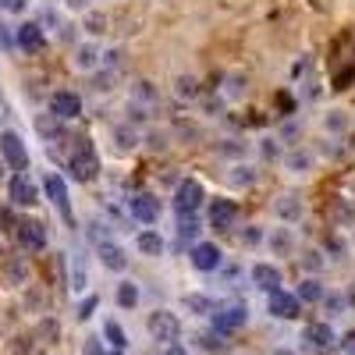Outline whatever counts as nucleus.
Segmentation results:
<instances>
[{"instance_id": "4", "label": "nucleus", "mask_w": 355, "mask_h": 355, "mask_svg": "<svg viewBox=\"0 0 355 355\" xmlns=\"http://www.w3.org/2000/svg\"><path fill=\"white\" fill-rule=\"evenodd\" d=\"M146 331H150V338L160 341V345H174L178 338H182V320H178V313H171V309H157V313H150V320H146Z\"/></svg>"}, {"instance_id": "9", "label": "nucleus", "mask_w": 355, "mask_h": 355, "mask_svg": "<svg viewBox=\"0 0 355 355\" xmlns=\"http://www.w3.org/2000/svg\"><path fill=\"white\" fill-rule=\"evenodd\" d=\"M189 263L199 274H217L224 266V252L217 242H196V245H189Z\"/></svg>"}, {"instance_id": "46", "label": "nucleus", "mask_w": 355, "mask_h": 355, "mask_svg": "<svg viewBox=\"0 0 355 355\" xmlns=\"http://www.w3.org/2000/svg\"><path fill=\"white\" fill-rule=\"evenodd\" d=\"M96 306H100V299H96V295H85V299L78 302V309H75V313H78V320H89V316L96 313Z\"/></svg>"}, {"instance_id": "32", "label": "nucleus", "mask_w": 355, "mask_h": 355, "mask_svg": "<svg viewBox=\"0 0 355 355\" xmlns=\"http://www.w3.org/2000/svg\"><path fill=\"white\" fill-rule=\"evenodd\" d=\"M174 96L178 100H199V78L196 75H178L174 78Z\"/></svg>"}, {"instance_id": "44", "label": "nucleus", "mask_w": 355, "mask_h": 355, "mask_svg": "<svg viewBox=\"0 0 355 355\" xmlns=\"http://www.w3.org/2000/svg\"><path fill=\"white\" fill-rule=\"evenodd\" d=\"M121 64H125V50H121V46H110V50H103V64H100V68L117 71Z\"/></svg>"}, {"instance_id": "10", "label": "nucleus", "mask_w": 355, "mask_h": 355, "mask_svg": "<svg viewBox=\"0 0 355 355\" xmlns=\"http://www.w3.org/2000/svg\"><path fill=\"white\" fill-rule=\"evenodd\" d=\"M100 64H103V46L96 40H82L71 46V68L75 71L93 75V71H100Z\"/></svg>"}, {"instance_id": "53", "label": "nucleus", "mask_w": 355, "mask_h": 355, "mask_svg": "<svg viewBox=\"0 0 355 355\" xmlns=\"http://www.w3.org/2000/svg\"><path fill=\"white\" fill-rule=\"evenodd\" d=\"M40 25H43V28H46V25H50V28H61L64 21H61V15H57V11H43V15H40Z\"/></svg>"}, {"instance_id": "2", "label": "nucleus", "mask_w": 355, "mask_h": 355, "mask_svg": "<svg viewBox=\"0 0 355 355\" xmlns=\"http://www.w3.org/2000/svg\"><path fill=\"white\" fill-rule=\"evenodd\" d=\"M171 206H174L178 217H196L202 206H206V189H202L199 178H182V182L174 185Z\"/></svg>"}, {"instance_id": "51", "label": "nucleus", "mask_w": 355, "mask_h": 355, "mask_svg": "<svg viewBox=\"0 0 355 355\" xmlns=\"http://www.w3.org/2000/svg\"><path fill=\"white\" fill-rule=\"evenodd\" d=\"M64 8H68L71 15H85L89 8H93V0H64Z\"/></svg>"}, {"instance_id": "49", "label": "nucleus", "mask_w": 355, "mask_h": 355, "mask_svg": "<svg viewBox=\"0 0 355 355\" xmlns=\"http://www.w3.org/2000/svg\"><path fill=\"white\" fill-rule=\"evenodd\" d=\"M0 11H8V15H25V11H28V0H0Z\"/></svg>"}, {"instance_id": "33", "label": "nucleus", "mask_w": 355, "mask_h": 355, "mask_svg": "<svg viewBox=\"0 0 355 355\" xmlns=\"http://www.w3.org/2000/svg\"><path fill=\"white\" fill-rule=\"evenodd\" d=\"M295 295H299V302H323V295H327V291H323V284L309 274V277H302V284H299Z\"/></svg>"}, {"instance_id": "26", "label": "nucleus", "mask_w": 355, "mask_h": 355, "mask_svg": "<svg viewBox=\"0 0 355 355\" xmlns=\"http://www.w3.org/2000/svg\"><path fill=\"white\" fill-rule=\"evenodd\" d=\"M36 132H40L46 142H61V139H64V121H57L50 110H46V114H36Z\"/></svg>"}, {"instance_id": "23", "label": "nucleus", "mask_w": 355, "mask_h": 355, "mask_svg": "<svg viewBox=\"0 0 355 355\" xmlns=\"http://www.w3.org/2000/svg\"><path fill=\"white\" fill-rule=\"evenodd\" d=\"M220 93H224V100H231V103L245 100V93H249V75H245V71H227Z\"/></svg>"}, {"instance_id": "16", "label": "nucleus", "mask_w": 355, "mask_h": 355, "mask_svg": "<svg viewBox=\"0 0 355 355\" xmlns=\"http://www.w3.org/2000/svg\"><path fill=\"white\" fill-rule=\"evenodd\" d=\"M96 259L103 263V270H110V274H125L128 270V252H125V245H117L114 239L96 242Z\"/></svg>"}, {"instance_id": "38", "label": "nucleus", "mask_w": 355, "mask_h": 355, "mask_svg": "<svg viewBox=\"0 0 355 355\" xmlns=\"http://www.w3.org/2000/svg\"><path fill=\"white\" fill-rule=\"evenodd\" d=\"M128 125L142 132L146 125H150V107H146V103H135V100H128Z\"/></svg>"}, {"instance_id": "7", "label": "nucleus", "mask_w": 355, "mask_h": 355, "mask_svg": "<svg viewBox=\"0 0 355 355\" xmlns=\"http://www.w3.org/2000/svg\"><path fill=\"white\" fill-rule=\"evenodd\" d=\"M206 220H210L214 231H231L234 220H239V202L217 196V199H206Z\"/></svg>"}, {"instance_id": "50", "label": "nucleus", "mask_w": 355, "mask_h": 355, "mask_svg": "<svg viewBox=\"0 0 355 355\" xmlns=\"http://www.w3.org/2000/svg\"><path fill=\"white\" fill-rule=\"evenodd\" d=\"M242 242H245V245H259V242H263V231H259L256 224H249L245 234H242Z\"/></svg>"}, {"instance_id": "37", "label": "nucleus", "mask_w": 355, "mask_h": 355, "mask_svg": "<svg viewBox=\"0 0 355 355\" xmlns=\"http://www.w3.org/2000/svg\"><path fill=\"white\" fill-rule=\"evenodd\" d=\"M103 334H107V341L117 348V352H125L128 348V338H125V327H121V323H117V320H107L103 323Z\"/></svg>"}, {"instance_id": "28", "label": "nucleus", "mask_w": 355, "mask_h": 355, "mask_svg": "<svg viewBox=\"0 0 355 355\" xmlns=\"http://www.w3.org/2000/svg\"><path fill=\"white\" fill-rule=\"evenodd\" d=\"M139 142H142V132H139V128H132L128 121L114 128V146H117L121 153H132V150H139Z\"/></svg>"}, {"instance_id": "20", "label": "nucleus", "mask_w": 355, "mask_h": 355, "mask_svg": "<svg viewBox=\"0 0 355 355\" xmlns=\"http://www.w3.org/2000/svg\"><path fill=\"white\" fill-rule=\"evenodd\" d=\"M302 341H309L316 352H327V348L338 345V334H334L331 323H306V327H302Z\"/></svg>"}, {"instance_id": "24", "label": "nucleus", "mask_w": 355, "mask_h": 355, "mask_svg": "<svg viewBox=\"0 0 355 355\" xmlns=\"http://www.w3.org/2000/svg\"><path fill=\"white\" fill-rule=\"evenodd\" d=\"M78 18H82V25H78V28H82V33H85L89 40L103 36V33H107V25H110V18H107L100 8H89V11H85V15H78Z\"/></svg>"}, {"instance_id": "31", "label": "nucleus", "mask_w": 355, "mask_h": 355, "mask_svg": "<svg viewBox=\"0 0 355 355\" xmlns=\"http://www.w3.org/2000/svg\"><path fill=\"white\" fill-rule=\"evenodd\" d=\"M245 153H249V142H242V139H220V142H217V157L245 160Z\"/></svg>"}, {"instance_id": "15", "label": "nucleus", "mask_w": 355, "mask_h": 355, "mask_svg": "<svg viewBox=\"0 0 355 355\" xmlns=\"http://www.w3.org/2000/svg\"><path fill=\"white\" fill-rule=\"evenodd\" d=\"M15 46H18L21 53H40V50L46 46V28H43L40 21H21V25L15 28Z\"/></svg>"}, {"instance_id": "13", "label": "nucleus", "mask_w": 355, "mask_h": 355, "mask_svg": "<svg viewBox=\"0 0 355 355\" xmlns=\"http://www.w3.org/2000/svg\"><path fill=\"white\" fill-rule=\"evenodd\" d=\"M249 323V306H242V302H234V306H224V309H217L214 313V334H234V331H242Z\"/></svg>"}, {"instance_id": "1", "label": "nucleus", "mask_w": 355, "mask_h": 355, "mask_svg": "<svg viewBox=\"0 0 355 355\" xmlns=\"http://www.w3.org/2000/svg\"><path fill=\"white\" fill-rule=\"evenodd\" d=\"M68 174H71V182H78V185H93L100 178V153H96V146L89 139H78V146L71 150Z\"/></svg>"}, {"instance_id": "58", "label": "nucleus", "mask_w": 355, "mask_h": 355, "mask_svg": "<svg viewBox=\"0 0 355 355\" xmlns=\"http://www.w3.org/2000/svg\"><path fill=\"white\" fill-rule=\"evenodd\" d=\"M103 355H121V352H103Z\"/></svg>"}, {"instance_id": "19", "label": "nucleus", "mask_w": 355, "mask_h": 355, "mask_svg": "<svg viewBox=\"0 0 355 355\" xmlns=\"http://www.w3.org/2000/svg\"><path fill=\"white\" fill-rule=\"evenodd\" d=\"M135 249H139V256H146V259H160L164 249H167V242H164V234H160L157 227H142V231L135 234Z\"/></svg>"}, {"instance_id": "8", "label": "nucleus", "mask_w": 355, "mask_h": 355, "mask_svg": "<svg viewBox=\"0 0 355 355\" xmlns=\"http://www.w3.org/2000/svg\"><path fill=\"white\" fill-rule=\"evenodd\" d=\"M15 234H18V245L28 249V252H43L50 245V234H46V224L36 220V217H25L15 224Z\"/></svg>"}, {"instance_id": "57", "label": "nucleus", "mask_w": 355, "mask_h": 355, "mask_svg": "<svg viewBox=\"0 0 355 355\" xmlns=\"http://www.w3.org/2000/svg\"><path fill=\"white\" fill-rule=\"evenodd\" d=\"M4 171H8V164H4V160H0V182H4Z\"/></svg>"}, {"instance_id": "6", "label": "nucleus", "mask_w": 355, "mask_h": 355, "mask_svg": "<svg viewBox=\"0 0 355 355\" xmlns=\"http://www.w3.org/2000/svg\"><path fill=\"white\" fill-rule=\"evenodd\" d=\"M46 110L57 117V121L68 125V121H75V117H82V96L75 93V89H53Z\"/></svg>"}, {"instance_id": "30", "label": "nucleus", "mask_w": 355, "mask_h": 355, "mask_svg": "<svg viewBox=\"0 0 355 355\" xmlns=\"http://www.w3.org/2000/svg\"><path fill=\"white\" fill-rule=\"evenodd\" d=\"M256 150H259V157H263L266 164H274V160L284 157V142H281L277 135H263V139L256 142Z\"/></svg>"}, {"instance_id": "56", "label": "nucleus", "mask_w": 355, "mask_h": 355, "mask_svg": "<svg viewBox=\"0 0 355 355\" xmlns=\"http://www.w3.org/2000/svg\"><path fill=\"white\" fill-rule=\"evenodd\" d=\"M11 281H25V266L21 263H11Z\"/></svg>"}, {"instance_id": "27", "label": "nucleus", "mask_w": 355, "mask_h": 355, "mask_svg": "<svg viewBox=\"0 0 355 355\" xmlns=\"http://www.w3.org/2000/svg\"><path fill=\"white\" fill-rule=\"evenodd\" d=\"M320 125H323V132H327V135H338V139H341V135L348 132L352 121H348V114H345L341 107H331L327 114L320 117Z\"/></svg>"}, {"instance_id": "43", "label": "nucleus", "mask_w": 355, "mask_h": 355, "mask_svg": "<svg viewBox=\"0 0 355 355\" xmlns=\"http://www.w3.org/2000/svg\"><path fill=\"white\" fill-rule=\"evenodd\" d=\"M323 306H327L331 316H341V313L348 309V299H345L341 291H331V295H323Z\"/></svg>"}, {"instance_id": "34", "label": "nucleus", "mask_w": 355, "mask_h": 355, "mask_svg": "<svg viewBox=\"0 0 355 355\" xmlns=\"http://www.w3.org/2000/svg\"><path fill=\"white\" fill-rule=\"evenodd\" d=\"M114 299H117V306H121V309H135L139 306V284L135 281H121V284H117V291H114Z\"/></svg>"}, {"instance_id": "29", "label": "nucleus", "mask_w": 355, "mask_h": 355, "mask_svg": "<svg viewBox=\"0 0 355 355\" xmlns=\"http://www.w3.org/2000/svg\"><path fill=\"white\" fill-rule=\"evenodd\" d=\"M185 309H189L192 316H214V313H217V306H214L210 295H199V291L185 295Z\"/></svg>"}, {"instance_id": "25", "label": "nucleus", "mask_w": 355, "mask_h": 355, "mask_svg": "<svg viewBox=\"0 0 355 355\" xmlns=\"http://www.w3.org/2000/svg\"><path fill=\"white\" fill-rule=\"evenodd\" d=\"M256 167L252 164H245V160H234L231 164V171H227V182L234 185V189H252L256 185Z\"/></svg>"}, {"instance_id": "41", "label": "nucleus", "mask_w": 355, "mask_h": 355, "mask_svg": "<svg viewBox=\"0 0 355 355\" xmlns=\"http://www.w3.org/2000/svg\"><path fill=\"white\" fill-rule=\"evenodd\" d=\"M323 252H327L331 259H345V252H348V245H345V239L338 231H331L327 239H323Z\"/></svg>"}, {"instance_id": "35", "label": "nucleus", "mask_w": 355, "mask_h": 355, "mask_svg": "<svg viewBox=\"0 0 355 355\" xmlns=\"http://www.w3.org/2000/svg\"><path fill=\"white\" fill-rule=\"evenodd\" d=\"M281 142H288V146H299V139H302V121H299V117H288V121L274 132Z\"/></svg>"}, {"instance_id": "40", "label": "nucleus", "mask_w": 355, "mask_h": 355, "mask_svg": "<svg viewBox=\"0 0 355 355\" xmlns=\"http://www.w3.org/2000/svg\"><path fill=\"white\" fill-rule=\"evenodd\" d=\"M178 239L182 242H199V220L196 217H178Z\"/></svg>"}, {"instance_id": "42", "label": "nucleus", "mask_w": 355, "mask_h": 355, "mask_svg": "<svg viewBox=\"0 0 355 355\" xmlns=\"http://www.w3.org/2000/svg\"><path fill=\"white\" fill-rule=\"evenodd\" d=\"M323 266H327V259H323L320 249H306V252H302V270H306V274H320Z\"/></svg>"}, {"instance_id": "45", "label": "nucleus", "mask_w": 355, "mask_h": 355, "mask_svg": "<svg viewBox=\"0 0 355 355\" xmlns=\"http://www.w3.org/2000/svg\"><path fill=\"white\" fill-rule=\"evenodd\" d=\"M71 291H85V259L75 256L71 263Z\"/></svg>"}, {"instance_id": "47", "label": "nucleus", "mask_w": 355, "mask_h": 355, "mask_svg": "<svg viewBox=\"0 0 355 355\" xmlns=\"http://www.w3.org/2000/svg\"><path fill=\"white\" fill-rule=\"evenodd\" d=\"M334 214H338L341 224H355V210H352V202H348V199H338V210H334Z\"/></svg>"}, {"instance_id": "12", "label": "nucleus", "mask_w": 355, "mask_h": 355, "mask_svg": "<svg viewBox=\"0 0 355 355\" xmlns=\"http://www.w3.org/2000/svg\"><path fill=\"white\" fill-rule=\"evenodd\" d=\"M128 217L132 220H139V224H157L160 220V199L153 196V192H135V196H128Z\"/></svg>"}, {"instance_id": "17", "label": "nucleus", "mask_w": 355, "mask_h": 355, "mask_svg": "<svg viewBox=\"0 0 355 355\" xmlns=\"http://www.w3.org/2000/svg\"><path fill=\"white\" fill-rule=\"evenodd\" d=\"M299 295H291V291H284V288H277V291H266V309H270V316H277V320H295L299 316Z\"/></svg>"}, {"instance_id": "52", "label": "nucleus", "mask_w": 355, "mask_h": 355, "mask_svg": "<svg viewBox=\"0 0 355 355\" xmlns=\"http://www.w3.org/2000/svg\"><path fill=\"white\" fill-rule=\"evenodd\" d=\"M302 96H306V100H320V82H316V78H306V82H302Z\"/></svg>"}, {"instance_id": "14", "label": "nucleus", "mask_w": 355, "mask_h": 355, "mask_svg": "<svg viewBox=\"0 0 355 355\" xmlns=\"http://www.w3.org/2000/svg\"><path fill=\"white\" fill-rule=\"evenodd\" d=\"M8 199H11L15 206H36V202H40V185H36L25 171H15L11 182H8Z\"/></svg>"}, {"instance_id": "18", "label": "nucleus", "mask_w": 355, "mask_h": 355, "mask_svg": "<svg viewBox=\"0 0 355 355\" xmlns=\"http://www.w3.org/2000/svg\"><path fill=\"white\" fill-rule=\"evenodd\" d=\"M274 217H277L281 224H299V220L306 217V202H302V196H295V192L277 196V199H274Z\"/></svg>"}, {"instance_id": "11", "label": "nucleus", "mask_w": 355, "mask_h": 355, "mask_svg": "<svg viewBox=\"0 0 355 355\" xmlns=\"http://www.w3.org/2000/svg\"><path fill=\"white\" fill-rule=\"evenodd\" d=\"M281 167L291 178H309L316 171V153L309 150V146H288L284 157H281Z\"/></svg>"}, {"instance_id": "5", "label": "nucleus", "mask_w": 355, "mask_h": 355, "mask_svg": "<svg viewBox=\"0 0 355 355\" xmlns=\"http://www.w3.org/2000/svg\"><path fill=\"white\" fill-rule=\"evenodd\" d=\"M0 160L8 171H28V146L18 132H0Z\"/></svg>"}, {"instance_id": "39", "label": "nucleus", "mask_w": 355, "mask_h": 355, "mask_svg": "<svg viewBox=\"0 0 355 355\" xmlns=\"http://www.w3.org/2000/svg\"><path fill=\"white\" fill-rule=\"evenodd\" d=\"M132 100H135V103H146V107H150V103L157 100V89H153V82H150V78H139V82L132 85Z\"/></svg>"}, {"instance_id": "21", "label": "nucleus", "mask_w": 355, "mask_h": 355, "mask_svg": "<svg viewBox=\"0 0 355 355\" xmlns=\"http://www.w3.org/2000/svg\"><path fill=\"white\" fill-rule=\"evenodd\" d=\"M249 277H252V284L259 288V291H277L281 288V270H277V266L274 263H256L252 266V270H249Z\"/></svg>"}, {"instance_id": "3", "label": "nucleus", "mask_w": 355, "mask_h": 355, "mask_svg": "<svg viewBox=\"0 0 355 355\" xmlns=\"http://www.w3.org/2000/svg\"><path fill=\"white\" fill-rule=\"evenodd\" d=\"M43 196L50 199V206L64 217L68 227H75V217H71V189H68V178L57 174V171H46L43 174Z\"/></svg>"}, {"instance_id": "36", "label": "nucleus", "mask_w": 355, "mask_h": 355, "mask_svg": "<svg viewBox=\"0 0 355 355\" xmlns=\"http://www.w3.org/2000/svg\"><path fill=\"white\" fill-rule=\"evenodd\" d=\"M313 153H320L323 160H341L345 157V146H341L338 135H327V139L320 142V150H313Z\"/></svg>"}, {"instance_id": "54", "label": "nucleus", "mask_w": 355, "mask_h": 355, "mask_svg": "<svg viewBox=\"0 0 355 355\" xmlns=\"http://www.w3.org/2000/svg\"><path fill=\"white\" fill-rule=\"evenodd\" d=\"M341 348H345V352H348V355H355V331H352V334H345V338H341Z\"/></svg>"}, {"instance_id": "55", "label": "nucleus", "mask_w": 355, "mask_h": 355, "mask_svg": "<svg viewBox=\"0 0 355 355\" xmlns=\"http://www.w3.org/2000/svg\"><path fill=\"white\" fill-rule=\"evenodd\" d=\"M164 355H192V352H189L185 345H178V341H174V345H167V352H164Z\"/></svg>"}, {"instance_id": "48", "label": "nucleus", "mask_w": 355, "mask_h": 355, "mask_svg": "<svg viewBox=\"0 0 355 355\" xmlns=\"http://www.w3.org/2000/svg\"><path fill=\"white\" fill-rule=\"evenodd\" d=\"M0 50H18L15 46V28L4 25V21H0Z\"/></svg>"}, {"instance_id": "22", "label": "nucleus", "mask_w": 355, "mask_h": 355, "mask_svg": "<svg viewBox=\"0 0 355 355\" xmlns=\"http://www.w3.org/2000/svg\"><path fill=\"white\" fill-rule=\"evenodd\" d=\"M266 249H270L274 256H291L295 252V231H291V224H281V227H274L270 234H266Z\"/></svg>"}]
</instances>
